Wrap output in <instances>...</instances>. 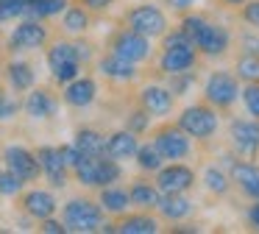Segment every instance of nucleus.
I'll return each instance as SVG.
<instances>
[{
  "label": "nucleus",
  "instance_id": "obj_44",
  "mask_svg": "<svg viewBox=\"0 0 259 234\" xmlns=\"http://www.w3.org/2000/svg\"><path fill=\"white\" fill-rule=\"evenodd\" d=\"M112 3L114 0H81V6H84L87 11H106Z\"/></svg>",
  "mask_w": 259,
  "mask_h": 234
},
{
  "label": "nucleus",
  "instance_id": "obj_22",
  "mask_svg": "<svg viewBox=\"0 0 259 234\" xmlns=\"http://www.w3.org/2000/svg\"><path fill=\"white\" fill-rule=\"evenodd\" d=\"M156 209L162 212V217H167V220H184L192 212V201L184 198V192H162Z\"/></svg>",
  "mask_w": 259,
  "mask_h": 234
},
{
  "label": "nucleus",
  "instance_id": "obj_37",
  "mask_svg": "<svg viewBox=\"0 0 259 234\" xmlns=\"http://www.w3.org/2000/svg\"><path fill=\"white\" fill-rule=\"evenodd\" d=\"M240 98H242V103H245L248 114H251L253 120H259V84H248L245 89H240Z\"/></svg>",
  "mask_w": 259,
  "mask_h": 234
},
{
  "label": "nucleus",
  "instance_id": "obj_2",
  "mask_svg": "<svg viewBox=\"0 0 259 234\" xmlns=\"http://www.w3.org/2000/svg\"><path fill=\"white\" fill-rule=\"evenodd\" d=\"M62 223L67 231H75V234L101 231L103 228V209H101V204H95L90 198H73L62 209Z\"/></svg>",
  "mask_w": 259,
  "mask_h": 234
},
{
  "label": "nucleus",
  "instance_id": "obj_6",
  "mask_svg": "<svg viewBox=\"0 0 259 234\" xmlns=\"http://www.w3.org/2000/svg\"><path fill=\"white\" fill-rule=\"evenodd\" d=\"M203 98H206V103L214 106V109H229V106H234L237 98H240V84H237V78L231 75V72L218 70L206 78Z\"/></svg>",
  "mask_w": 259,
  "mask_h": 234
},
{
  "label": "nucleus",
  "instance_id": "obj_32",
  "mask_svg": "<svg viewBox=\"0 0 259 234\" xmlns=\"http://www.w3.org/2000/svg\"><path fill=\"white\" fill-rule=\"evenodd\" d=\"M237 78L245 84H259V53H245L237 61Z\"/></svg>",
  "mask_w": 259,
  "mask_h": 234
},
{
  "label": "nucleus",
  "instance_id": "obj_20",
  "mask_svg": "<svg viewBox=\"0 0 259 234\" xmlns=\"http://www.w3.org/2000/svg\"><path fill=\"white\" fill-rule=\"evenodd\" d=\"M231 181L251 201H259V165H253V162H234L231 165Z\"/></svg>",
  "mask_w": 259,
  "mask_h": 234
},
{
  "label": "nucleus",
  "instance_id": "obj_39",
  "mask_svg": "<svg viewBox=\"0 0 259 234\" xmlns=\"http://www.w3.org/2000/svg\"><path fill=\"white\" fill-rule=\"evenodd\" d=\"M20 111V100L17 98H12V95H3L0 98V123H6V120H12L14 114Z\"/></svg>",
  "mask_w": 259,
  "mask_h": 234
},
{
  "label": "nucleus",
  "instance_id": "obj_43",
  "mask_svg": "<svg viewBox=\"0 0 259 234\" xmlns=\"http://www.w3.org/2000/svg\"><path fill=\"white\" fill-rule=\"evenodd\" d=\"M39 228H42V231H45V234H67V228H64V223L53 220V215H51V217H45Z\"/></svg>",
  "mask_w": 259,
  "mask_h": 234
},
{
  "label": "nucleus",
  "instance_id": "obj_28",
  "mask_svg": "<svg viewBox=\"0 0 259 234\" xmlns=\"http://www.w3.org/2000/svg\"><path fill=\"white\" fill-rule=\"evenodd\" d=\"M6 75H9V84H12L14 92H28L36 81L34 67H31L28 61H12V64L6 67Z\"/></svg>",
  "mask_w": 259,
  "mask_h": 234
},
{
  "label": "nucleus",
  "instance_id": "obj_40",
  "mask_svg": "<svg viewBox=\"0 0 259 234\" xmlns=\"http://www.w3.org/2000/svg\"><path fill=\"white\" fill-rule=\"evenodd\" d=\"M59 156H62V162L67 165V170H73V167L81 162V156H84V153H81L75 145H59Z\"/></svg>",
  "mask_w": 259,
  "mask_h": 234
},
{
  "label": "nucleus",
  "instance_id": "obj_7",
  "mask_svg": "<svg viewBox=\"0 0 259 234\" xmlns=\"http://www.w3.org/2000/svg\"><path fill=\"white\" fill-rule=\"evenodd\" d=\"M179 128L187 137L209 139L218 131V114H214V109H209V106H187L179 114Z\"/></svg>",
  "mask_w": 259,
  "mask_h": 234
},
{
  "label": "nucleus",
  "instance_id": "obj_13",
  "mask_svg": "<svg viewBox=\"0 0 259 234\" xmlns=\"http://www.w3.org/2000/svg\"><path fill=\"white\" fill-rule=\"evenodd\" d=\"M231 145L240 156L251 159L259 153V120H231Z\"/></svg>",
  "mask_w": 259,
  "mask_h": 234
},
{
  "label": "nucleus",
  "instance_id": "obj_11",
  "mask_svg": "<svg viewBox=\"0 0 259 234\" xmlns=\"http://www.w3.org/2000/svg\"><path fill=\"white\" fill-rule=\"evenodd\" d=\"M195 184V170L181 162H170L156 170V187L159 192H187Z\"/></svg>",
  "mask_w": 259,
  "mask_h": 234
},
{
  "label": "nucleus",
  "instance_id": "obj_30",
  "mask_svg": "<svg viewBox=\"0 0 259 234\" xmlns=\"http://www.w3.org/2000/svg\"><path fill=\"white\" fill-rule=\"evenodd\" d=\"M62 28L67 33H84L87 28H90V11H87L84 6H67V9H64Z\"/></svg>",
  "mask_w": 259,
  "mask_h": 234
},
{
  "label": "nucleus",
  "instance_id": "obj_35",
  "mask_svg": "<svg viewBox=\"0 0 259 234\" xmlns=\"http://www.w3.org/2000/svg\"><path fill=\"white\" fill-rule=\"evenodd\" d=\"M25 3L28 0H0V22H12L25 14Z\"/></svg>",
  "mask_w": 259,
  "mask_h": 234
},
{
  "label": "nucleus",
  "instance_id": "obj_5",
  "mask_svg": "<svg viewBox=\"0 0 259 234\" xmlns=\"http://www.w3.org/2000/svg\"><path fill=\"white\" fill-rule=\"evenodd\" d=\"M131 31L142 33V36L153 39V36H164L167 31V17L159 6H151V3H142V6H134L125 17Z\"/></svg>",
  "mask_w": 259,
  "mask_h": 234
},
{
  "label": "nucleus",
  "instance_id": "obj_49",
  "mask_svg": "<svg viewBox=\"0 0 259 234\" xmlns=\"http://www.w3.org/2000/svg\"><path fill=\"white\" fill-rule=\"evenodd\" d=\"M256 53H259V48H256Z\"/></svg>",
  "mask_w": 259,
  "mask_h": 234
},
{
  "label": "nucleus",
  "instance_id": "obj_1",
  "mask_svg": "<svg viewBox=\"0 0 259 234\" xmlns=\"http://www.w3.org/2000/svg\"><path fill=\"white\" fill-rule=\"evenodd\" d=\"M181 31H184V36L192 42V48L201 50L203 56H223L231 45L229 28L214 25V22H209L206 17H201V14L184 17V20H181Z\"/></svg>",
  "mask_w": 259,
  "mask_h": 234
},
{
  "label": "nucleus",
  "instance_id": "obj_19",
  "mask_svg": "<svg viewBox=\"0 0 259 234\" xmlns=\"http://www.w3.org/2000/svg\"><path fill=\"white\" fill-rule=\"evenodd\" d=\"M23 212L28 217L45 220V217H51L53 212H56V198H53V192H48V189H28V192L23 195Z\"/></svg>",
  "mask_w": 259,
  "mask_h": 234
},
{
  "label": "nucleus",
  "instance_id": "obj_8",
  "mask_svg": "<svg viewBox=\"0 0 259 234\" xmlns=\"http://www.w3.org/2000/svg\"><path fill=\"white\" fill-rule=\"evenodd\" d=\"M112 53L125 59V61H131V64H140V61H145L151 56V39L131 31V28H123L112 39Z\"/></svg>",
  "mask_w": 259,
  "mask_h": 234
},
{
  "label": "nucleus",
  "instance_id": "obj_34",
  "mask_svg": "<svg viewBox=\"0 0 259 234\" xmlns=\"http://www.w3.org/2000/svg\"><path fill=\"white\" fill-rule=\"evenodd\" d=\"M25 187V181L20 176H14L9 167H3L0 170V195H6V198H14V195H20Z\"/></svg>",
  "mask_w": 259,
  "mask_h": 234
},
{
  "label": "nucleus",
  "instance_id": "obj_25",
  "mask_svg": "<svg viewBox=\"0 0 259 234\" xmlns=\"http://www.w3.org/2000/svg\"><path fill=\"white\" fill-rule=\"evenodd\" d=\"M114 231L120 234H156L159 231V220L151 215H125L123 220L114 226Z\"/></svg>",
  "mask_w": 259,
  "mask_h": 234
},
{
  "label": "nucleus",
  "instance_id": "obj_47",
  "mask_svg": "<svg viewBox=\"0 0 259 234\" xmlns=\"http://www.w3.org/2000/svg\"><path fill=\"white\" fill-rule=\"evenodd\" d=\"M220 3H223V6H231V9H240L245 0H220Z\"/></svg>",
  "mask_w": 259,
  "mask_h": 234
},
{
  "label": "nucleus",
  "instance_id": "obj_46",
  "mask_svg": "<svg viewBox=\"0 0 259 234\" xmlns=\"http://www.w3.org/2000/svg\"><path fill=\"white\" fill-rule=\"evenodd\" d=\"M170 6H173V9H190L192 3H195V0H167Z\"/></svg>",
  "mask_w": 259,
  "mask_h": 234
},
{
  "label": "nucleus",
  "instance_id": "obj_27",
  "mask_svg": "<svg viewBox=\"0 0 259 234\" xmlns=\"http://www.w3.org/2000/svg\"><path fill=\"white\" fill-rule=\"evenodd\" d=\"M159 187L156 184H148V181H134L128 189V198H131V206L137 209H156L159 204Z\"/></svg>",
  "mask_w": 259,
  "mask_h": 234
},
{
  "label": "nucleus",
  "instance_id": "obj_3",
  "mask_svg": "<svg viewBox=\"0 0 259 234\" xmlns=\"http://www.w3.org/2000/svg\"><path fill=\"white\" fill-rule=\"evenodd\" d=\"M73 173L84 187H106V184L117 181L123 170H120L117 159L98 153V156H81V162L73 167Z\"/></svg>",
  "mask_w": 259,
  "mask_h": 234
},
{
  "label": "nucleus",
  "instance_id": "obj_38",
  "mask_svg": "<svg viewBox=\"0 0 259 234\" xmlns=\"http://www.w3.org/2000/svg\"><path fill=\"white\" fill-rule=\"evenodd\" d=\"M148 126H151V114H148L145 109H137L128 114V131L142 134V131H148Z\"/></svg>",
  "mask_w": 259,
  "mask_h": 234
},
{
  "label": "nucleus",
  "instance_id": "obj_45",
  "mask_svg": "<svg viewBox=\"0 0 259 234\" xmlns=\"http://www.w3.org/2000/svg\"><path fill=\"white\" fill-rule=\"evenodd\" d=\"M248 220H251L253 228H259V201H253L251 209H248Z\"/></svg>",
  "mask_w": 259,
  "mask_h": 234
},
{
  "label": "nucleus",
  "instance_id": "obj_14",
  "mask_svg": "<svg viewBox=\"0 0 259 234\" xmlns=\"http://www.w3.org/2000/svg\"><path fill=\"white\" fill-rule=\"evenodd\" d=\"M62 98H64V103L73 106V109H87V106H92V103H95V98H98V84H95V78L75 75L73 81L64 84Z\"/></svg>",
  "mask_w": 259,
  "mask_h": 234
},
{
  "label": "nucleus",
  "instance_id": "obj_16",
  "mask_svg": "<svg viewBox=\"0 0 259 234\" xmlns=\"http://www.w3.org/2000/svg\"><path fill=\"white\" fill-rule=\"evenodd\" d=\"M173 100H176V95L170 92L167 87H162V84H148V87H142V92H140V106L153 117L170 114Z\"/></svg>",
  "mask_w": 259,
  "mask_h": 234
},
{
  "label": "nucleus",
  "instance_id": "obj_12",
  "mask_svg": "<svg viewBox=\"0 0 259 234\" xmlns=\"http://www.w3.org/2000/svg\"><path fill=\"white\" fill-rule=\"evenodd\" d=\"M3 162H6V167L14 176H20L23 181H36V178L42 176L36 153L28 148H23V145H9V148L3 150Z\"/></svg>",
  "mask_w": 259,
  "mask_h": 234
},
{
  "label": "nucleus",
  "instance_id": "obj_21",
  "mask_svg": "<svg viewBox=\"0 0 259 234\" xmlns=\"http://www.w3.org/2000/svg\"><path fill=\"white\" fill-rule=\"evenodd\" d=\"M137 148H140V142H137V134L128 131V128H123V131H114L106 137V156H112V159L123 162V159H134Z\"/></svg>",
  "mask_w": 259,
  "mask_h": 234
},
{
  "label": "nucleus",
  "instance_id": "obj_42",
  "mask_svg": "<svg viewBox=\"0 0 259 234\" xmlns=\"http://www.w3.org/2000/svg\"><path fill=\"white\" fill-rule=\"evenodd\" d=\"M187 45H192V42L184 36V31H181V28L164 36V48H187Z\"/></svg>",
  "mask_w": 259,
  "mask_h": 234
},
{
  "label": "nucleus",
  "instance_id": "obj_10",
  "mask_svg": "<svg viewBox=\"0 0 259 234\" xmlns=\"http://www.w3.org/2000/svg\"><path fill=\"white\" fill-rule=\"evenodd\" d=\"M153 148L162 153V159H170V162H179V159H187L192 150L190 145V137L181 131L179 126H170V128H159L156 137H153Z\"/></svg>",
  "mask_w": 259,
  "mask_h": 234
},
{
  "label": "nucleus",
  "instance_id": "obj_17",
  "mask_svg": "<svg viewBox=\"0 0 259 234\" xmlns=\"http://www.w3.org/2000/svg\"><path fill=\"white\" fill-rule=\"evenodd\" d=\"M198 61L195 56V48L187 45V48H164L162 50V59H159V70L164 75H176V72H187L192 70Z\"/></svg>",
  "mask_w": 259,
  "mask_h": 234
},
{
  "label": "nucleus",
  "instance_id": "obj_23",
  "mask_svg": "<svg viewBox=\"0 0 259 234\" xmlns=\"http://www.w3.org/2000/svg\"><path fill=\"white\" fill-rule=\"evenodd\" d=\"M98 70L106 78H112V81H134L137 78V64H131V61L120 59V56H114V53L103 56V59L98 61Z\"/></svg>",
  "mask_w": 259,
  "mask_h": 234
},
{
  "label": "nucleus",
  "instance_id": "obj_18",
  "mask_svg": "<svg viewBox=\"0 0 259 234\" xmlns=\"http://www.w3.org/2000/svg\"><path fill=\"white\" fill-rule=\"evenodd\" d=\"M23 109H25V114L34 117V120H48V117L56 114L59 100H56V95L48 92V89H34V87H31L28 89V98H25V103H23Z\"/></svg>",
  "mask_w": 259,
  "mask_h": 234
},
{
  "label": "nucleus",
  "instance_id": "obj_4",
  "mask_svg": "<svg viewBox=\"0 0 259 234\" xmlns=\"http://www.w3.org/2000/svg\"><path fill=\"white\" fill-rule=\"evenodd\" d=\"M48 67H51L53 78L59 84H67L75 75H81V59H78V50H75V42L51 45V50H48Z\"/></svg>",
  "mask_w": 259,
  "mask_h": 234
},
{
  "label": "nucleus",
  "instance_id": "obj_29",
  "mask_svg": "<svg viewBox=\"0 0 259 234\" xmlns=\"http://www.w3.org/2000/svg\"><path fill=\"white\" fill-rule=\"evenodd\" d=\"M67 9V0H28L25 3V14L31 20H48V17H56Z\"/></svg>",
  "mask_w": 259,
  "mask_h": 234
},
{
  "label": "nucleus",
  "instance_id": "obj_33",
  "mask_svg": "<svg viewBox=\"0 0 259 234\" xmlns=\"http://www.w3.org/2000/svg\"><path fill=\"white\" fill-rule=\"evenodd\" d=\"M203 181H206V189H209V192H214V195H226V192H229V187H231L229 176H226L220 167H206Z\"/></svg>",
  "mask_w": 259,
  "mask_h": 234
},
{
  "label": "nucleus",
  "instance_id": "obj_9",
  "mask_svg": "<svg viewBox=\"0 0 259 234\" xmlns=\"http://www.w3.org/2000/svg\"><path fill=\"white\" fill-rule=\"evenodd\" d=\"M48 42V28L42 25V20H31L25 17L17 28L9 36V50L14 53H23V50H36Z\"/></svg>",
  "mask_w": 259,
  "mask_h": 234
},
{
  "label": "nucleus",
  "instance_id": "obj_15",
  "mask_svg": "<svg viewBox=\"0 0 259 234\" xmlns=\"http://www.w3.org/2000/svg\"><path fill=\"white\" fill-rule=\"evenodd\" d=\"M36 162H39L42 176L51 181L53 189H62L64 184H67V165H64L62 156H59V148H51V145L39 148L36 150Z\"/></svg>",
  "mask_w": 259,
  "mask_h": 234
},
{
  "label": "nucleus",
  "instance_id": "obj_41",
  "mask_svg": "<svg viewBox=\"0 0 259 234\" xmlns=\"http://www.w3.org/2000/svg\"><path fill=\"white\" fill-rule=\"evenodd\" d=\"M242 20L259 31V0H245L242 3Z\"/></svg>",
  "mask_w": 259,
  "mask_h": 234
},
{
  "label": "nucleus",
  "instance_id": "obj_31",
  "mask_svg": "<svg viewBox=\"0 0 259 234\" xmlns=\"http://www.w3.org/2000/svg\"><path fill=\"white\" fill-rule=\"evenodd\" d=\"M134 159H137V165H140V170H145V173H156L159 167L164 165L162 153L153 148V142L151 145H140V148H137V153H134Z\"/></svg>",
  "mask_w": 259,
  "mask_h": 234
},
{
  "label": "nucleus",
  "instance_id": "obj_24",
  "mask_svg": "<svg viewBox=\"0 0 259 234\" xmlns=\"http://www.w3.org/2000/svg\"><path fill=\"white\" fill-rule=\"evenodd\" d=\"M101 209L109 212V215H125L131 206V198H128V189H120V187H112V184H106V187H101Z\"/></svg>",
  "mask_w": 259,
  "mask_h": 234
},
{
  "label": "nucleus",
  "instance_id": "obj_36",
  "mask_svg": "<svg viewBox=\"0 0 259 234\" xmlns=\"http://www.w3.org/2000/svg\"><path fill=\"white\" fill-rule=\"evenodd\" d=\"M192 84H195V72L187 70V72H176V75H170L167 89L173 95H187V89H192Z\"/></svg>",
  "mask_w": 259,
  "mask_h": 234
},
{
  "label": "nucleus",
  "instance_id": "obj_26",
  "mask_svg": "<svg viewBox=\"0 0 259 234\" xmlns=\"http://www.w3.org/2000/svg\"><path fill=\"white\" fill-rule=\"evenodd\" d=\"M73 145H75V148H78L84 156L106 153V139H103V134L95 131V128H78V131H75Z\"/></svg>",
  "mask_w": 259,
  "mask_h": 234
},
{
  "label": "nucleus",
  "instance_id": "obj_48",
  "mask_svg": "<svg viewBox=\"0 0 259 234\" xmlns=\"http://www.w3.org/2000/svg\"><path fill=\"white\" fill-rule=\"evenodd\" d=\"M3 95H6V89H3V87H0V98H3Z\"/></svg>",
  "mask_w": 259,
  "mask_h": 234
}]
</instances>
